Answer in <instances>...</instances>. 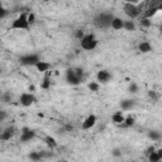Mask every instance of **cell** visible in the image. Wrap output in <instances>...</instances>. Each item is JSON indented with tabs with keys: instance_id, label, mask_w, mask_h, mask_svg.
Instances as JSON below:
<instances>
[{
	"instance_id": "1",
	"label": "cell",
	"mask_w": 162,
	"mask_h": 162,
	"mask_svg": "<svg viewBox=\"0 0 162 162\" xmlns=\"http://www.w3.org/2000/svg\"><path fill=\"white\" fill-rule=\"evenodd\" d=\"M113 19H114V15L112 13L104 12V13H99L98 15H95L92 23L99 29H106V28H110Z\"/></svg>"
},
{
	"instance_id": "2",
	"label": "cell",
	"mask_w": 162,
	"mask_h": 162,
	"mask_svg": "<svg viewBox=\"0 0 162 162\" xmlns=\"http://www.w3.org/2000/svg\"><path fill=\"white\" fill-rule=\"evenodd\" d=\"M29 22H28V14L27 13H22L17 19H14L13 20V23H12V25H10V28L12 29H29Z\"/></svg>"
},
{
	"instance_id": "3",
	"label": "cell",
	"mask_w": 162,
	"mask_h": 162,
	"mask_svg": "<svg viewBox=\"0 0 162 162\" xmlns=\"http://www.w3.org/2000/svg\"><path fill=\"white\" fill-rule=\"evenodd\" d=\"M80 44H81V48L85 49V51H92L96 48L98 46V39L94 34H86L81 41H80Z\"/></svg>"
},
{
	"instance_id": "4",
	"label": "cell",
	"mask_w": 162,
	"mask_h": 162,
	"mask_svg": "<svg viewBox=\"0 0 162 162\" xmlns=\"http://www.w3.org/2000/svg\"><path fill=\"white\" fill-rule=\"evenodd\" d=\"M141 7H142V5L137 7V5L132 4V3H126L124 7H123V10H124L126 15H127L131 20H133V19H136V18L139 17V14H141V12H142V10H141Z\"/></svg>"
},
{
	"instance_id": "5",
	"label": "cell",
	"mask_w": 162,
	"mask_h": 162,
	"mask_svg": "<svg viewBox=\"0 0 162 162\" xmlns=\"http://www.w3.org/2000/svg\"><path fill=\"white\" fill-rule=\"evenodd\" d=\"M39 61H41L39 56L34 55V53H32V55H24V56L19 57V62L24 66H36Z\"/></svg>"
},
{
	"instance_id": "6",
	"label": "cell",
	"mask_w": 162,
	"mask_h": 162,
	"mask_svg": "<svg viewBox=\"0 0 162 162\" xmlns=\"http://www.w3.org/2000/svg\"><path fill=\"white\" fill-rule=\"evenodd\" d=\"M66 81L72 85V86H76V85H80L82 82V79L77 75V72L75 71V69H69L66 71Z\"/></svg>"
},
{
	"instance_id": "7",
	"label": "cell",
	"mask_w": 162,
	"mask_h": 162,
	"mask_svg": "<svg viewBox=\"0 0 162 162\" xmlns=\"http://www.w3.org/2000/svg\"><path fill=\"white\" fill-rule=\"evenodd\" d=\"M19 101H20V104L23 106H31V105H33L37 101V98L32 92H24V94L20 95Z\"/></svg>"
},
{
	"instance_id": "8",
	"label": "cell",
	"mask_w": 162,
	"mask_h": 162,
	"mask_svg": "<svg viewBox=\"0 0 162 162\" xmlns=\"http://www.w3.org/2000/svg\"><path fill=\"white\" fill-rule=\"evenodd\" d=\"M20 132H22L20 133V142H29L36 137V132L29 129V128H27V127L22 128Z\"/></svg>"
},
{
	"instance_id": "9",
	"label": "cell",
	"mask_w": 162,
	"mask_h": 162,
	"mask_svg": "<svg viewBox=\"0 0 162 162\" xmlns=\"http://www.w3.org/2000/svg\"><path fill=\"white\" fill-rule=\"evenodd\" d=\"M96 122H98V118H96V115H94V114H90L84 122H82V124H81V128L84 129V131H89V129H91L95 124H96Z\"/></svg>"
},
{
	"instance_id": "10",
	"label": "cell",
	"mask_w": 162,
	"mask_h": 162,
	"mask_svg": "<svg viewBox=\"0 0 162 162\" xmlns=\"http://www.w3.org/2000/svg\"><path fill=\"white\" fill-rule=\"evenodd\" d=\"M110 79H112V75H110V72L109 71H106V70H100L98 74H96V80H98V82L100 84H108L110 81Z\"/></svg>"
},
{
	"instance_id": "11",
	"label": "cell",
	"mask_w": 162,
	"mask_h": 162,
	"mask_svg": "<svg viewBox=\"0 0 162 162\" xmlns=\"http://www.w3.org/2000/svg\"><path fill=\"white\" fill-rule=\"evenodd\" d=\"M114 31H122L124 29V20L122 18H118V17H114V19L112 20V25H110Z\"/></svg>"
},
{
	"instance_id": "12",
	"label": "cell",
	"mask_w": 162,
	"mask_h": 162,
	"mask_svg": "<svg viewBox=\"0 0 162 162\" xmlns=\"http://www.w3.org/2000/svg\"><path fill=\"white\" fill-rule=\"evenodd\" d=\"M13 136H14V128L13 127H8V128H5L2 132V136H0V138H2V141H9Z\"/></svg>"
},
{
	"instance_id": "13",
	"label": "cell",
	"mask_w": 162,
	"mask_h": 162,
	"mask_svg": "<svg viewBox=\"0 0 162 162\" xmlns=\"http://www.w3.org/2000/svg\"><path fill=\"white\" fill-rule=\"evenodd\" d=\"M112 120H113L117 126H120V124H123V123H124L126 117L123 115V113H122V112H117V113H114V114H113Z\"/></svg>"
},
{
	"instance_id": "14",
	"label": "cell",
	"mask_w": 162,
	"mask_h": 162,
	"mask_svg": "<svg viewBox=\"0 0 162 162\" xmlns=\"http://www.w3.org/2000/svg\"><path fill=\"white\" fill-rule=\"evenodd\" d=\"M36 69H37L39 72H48V70L51 69V64L44 62V61H39V62L36 65Z\"/></svg>"
},
{
	"instance_id": "15",
	"label": "cell",
	"mask_w": 162,
	"mask_h": 162,
	"mask_svg": "<svg viewBox=\"0 0 162 162\" xmlns=\"http://www.w3.org/2000/svg\"><path fill=\"white\" fill-rule=\"evenodd\" d=\"M133 106H134V100H131V99L122 100V103H120L122 110H131Z\"/></svg>"
},
{
	"instance_id": "16",
	"label": "cell",
	"mask_w": 162,
	"mask_h": 162,
	"mask_svg": "<svg viewBox=\"0 0 162 162\" xmlns=\"http://www.w3.org/2000/svg\"><path fill=\"white\" fill-rule=\"evenodd\" d=\"M138 51L142 53H148L152 51V46L149 44V42H142L138 44Z\"/></svg>"
},
{
	"instance_id": "17",
	"label": "cell",
	"mask_w": 162,
	"mask_h": 162,
	"mask_svg": "<svg viewBox=\"0 0 162 162\" xmlns=\"http://www.w3.org/2000/svg\"><path fill=\"white\" fill-rule=\"evenodd\" d=\"M41 89H43V90H48V89H51V76H49L48 74H46V75H44V77H43L42 82H41Z\"/></svg>"
},
{
	"instance_id": "18",
	"label": "cell",
	"mask_w": 162,
	"mask_h": 162,
	"mask_svg": "<svg viewBox=\"0 0 162 162\" xmlns=\"http://www.w3.org/2000/svg\"><path fill=\"white\" fill-rule=\"evenodd\" d=\"M44 142H46V144H47L51 149H53V148H56V147H57L56 139L53 138V137H51V136H46V137H44Z\"/></svg>"
},
{
	"instance_id": "19",
	"label": "cell",
	"mask_w": 162,
	"mask_h": 162,
	"mask_svg": "<svg viewBox=\"0 0 162 162\" xmlns=\"http://www.w3.org/2000/svg\"><path fill=\"white\" fill-rule=\"evenodd\" d=\"M124 31L134 32L136 31V23L133 20H124Z\"/></svg>"
},
{
	"instance_id": "20",
	"label": "cell",
	"mask_w": 162,
	"mask_h": 162,
	"mask_svg": "<svg viewBox=\"0 0 162 162\" xmlns=\"http://www.w3.org/2000/svg\"><path fill=\"white\" fill-rule=\"evenodd\" d=\"M157 12H158V7H152V8H149L148 10H146V12H144V18L151 19V18H152Z\"/></svg>"
},
{
	"instance_id": "21",
	"label": "cell",
	"mask_w": 162,
	"mask_h": 162,
	"mask_svg": "<svg viewBox=\"0 0 162 162\" xmlns=\"http://www.w3.org/2000/svg\"><path fill=\"white\" fill-rule=\"evenodd\" d=\"M133 126H134V118H133V117H128V118H126L124 123L120 124L119 127H122V128H131V127H133Z\"/></svg>"
},
{
	"instance_id": "22",
	"label": "cell",
	"mask_w": 162,
	"mask_h": 162,
	"mask_svg": "<svg viewBox=\"0 0 162 162\" xmlns=\"http://www.w3.org/2000/svg\"><path fill=\"white\" fill-rule=\"evenodd\" d=\"M29 159L32 162H39L42 159V153L41 152H31L29 153Z\"/></svg>"
},
{
	"instance_id": "23",
	"label": "cell",
	"mask_w": 162,
	"mask_h": 162,
	"mask_svg": "<svg viewBox=\"0 0 162 162\" xmlns=\"http://www.w3.org/2000/svg\"><path fill=\"white\" fill-rule=\"evenodd\" d=\"M2 101L4 104H10L12 103V94L9 91H5L2 94Z\"/></svg>"
},
{
	"instance_id": "24",
	"label": "cell",
	"mask_w": 162,
	"mask_h": 162,
	"mask_svg": "<svg viewBox=\"0 0 162 162\" xmlns=\"http://www.w3.org/2000/svg\"><path fill=\"white\" fill-rule=\"evenodd\" d=\"M139 24H141V27H143V28H149V27L152 25V20L143 17V18L139 20Z\"/></svg>"
},
{
	"instance_id": "25",
	"label": "cell",
	"mask_w": 162,
	"mask_h": 162,
	"mask_svg": "<svg viewBox=\"0 0 162 162\" xmlns=\"http://www.w3.org/2000/svg\"><path fill=\"white\" fill-rule=\"evenodd\" d=\"M148 138L152 139V141H159L161 134L158 132H156V131H151V132H148Z\"/></svg>"
},
{
	"instance_id": "26",
	"label": "cell",
	"mask_w": 162,
	"mask_h": 162,
	"mask_svg": "<svg viewBox=\"0 0 162 162\" xmlns=\"http://www.w3.org/2000/svg\"><path fill=\"white\" fill-rule=\"evenodd\" d=\"M159 161H161V158H159L157 151L152 152V153L148 156V162H159Z\"/></svg>"
},
{
	"instance_id": "27",
	"label": "cell",
	"mask_w": 162,
	"mask_h": 162,
	"mask_svg": "<svg viewBox=\"0 0 162 162\" xmlns=\"http://www.w3.org/2000/svg\"><path fill=\"white\" fill-rule=\"evenodd\" d=\"M87 87H89V90H90V91L96 92V91H99L100 84H99V82H96V81H92V82H90V84L87 85Z\"/></svg>"
},
{
	"instance_id": "28",
	"label": "cell",
	"mask_w": 162,
	"mask_h": 162,
	"mask_svg": "<svg viewBox=\"0 0 162 162\" xmlns=\"http://www.w3.org/2000/svg\"><path fill=\"white\" fill-rule=\"evenodd\" d=\"M128 91H129L131 94H137V92L139 91V87H138V85H137L136 82H131V84H129V87H128Z\"/></svg>"
},
{
	"instance_id": "29",
	"label": "cell",
	"mask_w": 162,
	"mask_h": 162,
	"mask_svg": "<svg viewBox=\"0 0 162 162\" xmlns=\"http://www.w3.org/2000/svg\"><path fill=\"white\" fill-rule=\"evenodd\" d=\"M148 98L152 99V101H157L158 95H157V92H156L154 90H149V91H148Z\"/></svg>"
},
{
	"instance_id": "30",
	"label": "cell",
	"mask_w": 162,
	"mask_h": 162,
	"mask_svg": "<svg viewBox=\"0 0 162 162\" xmlns=\"http://www.w3.org/2000/svg\"><path fill=\"white\" fill-rule=\"evenodd\" d=\"M7 15H8V10L5 8H3L2 4H0V19H4Z\"/></svg>"
},
{
	"instance_id": "31",
	"label": "cell",
	"mask_w": 162,
	"mask_h": 162,
	"mask_svg": "<svg viewBox=\"0 0 162 162\" xmlns=\"http://www.w3.org/2000/svg\"><path fill=\"white\" fill-rule=\"evenodd\" d=\"M85 36H86V34H84V31H81V29H77V31L75 32V37H76L79 41H81Z\"/></svg>"
},
{
	"instance_id": "32",
	"label": "cell",
	"mask_w": 162,
	"mask_h": 162,
	"mask_svg": "<svg viewBox=\"0 0 162 162\" xmlns=\"http://www.w3.org/2000/svg\"><path fill=\"white\" fill-rule=\"evenodd\" d=\"M28 22H29V24H34L36 23V14L34 13H29L28 14Z\"/></svg>"
},
{
	"instance_id": "33",
	"label": "cell",
	"mask_w": 162,
	"mask_h": 162,
	"mask_svg": "<svg viewBox=\"0 0 162 162\" xmlns=\"http://www.w3.org/2000/svg\"><path fill=\"white\" fill-rule=\"evenodd\" d=\"M112 154H113L114 157H120V156H122V152H120L119 148H114V149L112 151Z\"/></svg>"
},
{
	"instance_id": "34",
	"label": "cell",
	"mask_w": 162,
	"mask_h": 162,
	"mask_svg": "<svg viewBox=\"0 0 162 162\" xmlns=\"http://www.w3.org/2000/svg\"><path fill=\"white\" fill-rule=\"evenodd\" d=\"M7 118V112L5 110H0V122H4Z\"/></svg>"
},
{
	"instance_id": "35",
	"label": "cell",
	"mask_w": 162,
	"mask_h": 162,
	"mask_svg": "<svg viewBox=\"0 0 162 162\" xmlns=\"http://www.w3.org/2000/svg\"><path fill=\"white\" fill-rule=\"evenodd\" d=\"M154 151H156V148H154L153 146H151V147H148V148L146 149V154H147V156H149V154H151L152 152H154Z\"/></svg>"
},
{
	"instance_id": "36",
	"label": "cell",
	"mask_w": 162,
	"mask_h": 162,
	"mask_svg": "<svg viewBox=\"0 0 162 162\" xmlns=\"http://www.w3.org/2000/svg\"><path fill=\"white\" fill-rule=\"evenodd\" d=\"M157 153H158V156H159V158L162 159V148H159V149H157Z\"/></svg>"
},
{
	"instance_id": "37",
	"label": "cell",
	"mask_w": 162,
	"mask_h": 162,
	"mask_svg": "<svg viewBox=\"0 0 162 162\" xmlns=\"http://www.w3.org/2000/svg\"><path fill=\"white\" fill-rule=\"evenodd\" d=\"M29 91L33 94V91H34V86H33V85H32V86H29Z\"/></svg>"
},
{
	"instance_id": "38",
	"label": "cell",
	"mask_w": 162,
	"mask_h": 162,
	"mask_svg": "<svg viewBox=\"0 0 162 162\" xmlns=\"http://www.w3.org/2000/svg\"><path fill=\"white\" fill-rule=\"evenodd\" d=\"M66 131H72V126H66Z\"/></svg>"
},
{
	"instance_id": "39",
	"label": "cell",
	"mask_w": 162,
	"mask_h": 162,
	"mask_svg": "<svg viewBox=\"0 0 162 162\" xmlns=\"http://www.w3.org/2000/svg\"><path fill=\"white\" fill-rule=\"evenodd\" d=\"M158 31H159V33H161V34H162V24H161V25H159V28H158Z\"/></svg>"
},
{
	"instance_id": "40",
	"label": "cell",
	"mask_w": 162,
	"mask_h": 162,
	"mask_svg": "<svg viewBox=\"0 0 162 162\" xmlns=\"http://www.w3.org/2000/svg\"><path fill=\"white\" fill-rule=\"evenodd\" d=\"M158 10H162V3L158 5Z\"/></svg>"
},
{
	"instance_id": "41",
	"label": "cell",
	"mask_w": 162,
	"mask_h": 162,
	"mask_svg": "<svg viewBox=\"0 0 162 162\" xmlns=\"http://www.w3.org/2000/svg\"><path fill=\"white\" fill-rule=\"evenodd\" d=\"M57 162H67V161H57Z\"/></svg>"
},
{
	"instance_id": "42",
	"label": "cell",
	"mask_w": 162,
	"mask_h": 162,
	"mask_svg": "<svg viewBox=\"0 0 162 162\" xmlns=\"http://www.w3.org/2000/svg\"><path fill=\"white\" fill-rule=\"evenodd\" d=\"M132 162H139V161H132Z\"/></svg>"
},
{
	"instance_id": "43",
	"label": "cell",
	"mask_w": 162,
	"mask_h": 162,
	"mask_svg": "<svg viewBox=\"0 0 162 162\" xmlns=\"http://www.w3.org/2000/svg\"><path fill=\"white\" fill-rule=\"evenodd\" d=\"M159 162H162V159H161V161H159Z\"/></svg>"
}]
</instances>
